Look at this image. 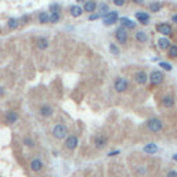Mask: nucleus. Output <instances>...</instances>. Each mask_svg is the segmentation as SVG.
<instances>
[{
    "instance_id": "obj_1",
    "label": "nucleus",
    "mask_w": 177,
    "mask_h": 177,
    "mask_svg": "<svg viewBox=\"0 0 177 177\" xmlns=\"http://www.w3.org/2000/svg\"><path fill=\"white\" fill-rule=\"evenodd\" d=\"M51 134L57 140H64V138H67V134H68V127L65 125H62V123H57L53 127Z\"/></svg>"
},
{
    "instance_id": "obj_2",
    "label": "nucleus",
    "mask_w": 177,
    "mask_h": 177,
    "mask_svg": "<svg viewBox=\"0 0 177 177\" xmlns=\"http://www.w3.org/2000/svg\"><path fill=\"white\" fill-rule=\"evenodd\" d=\"M162 127H163V123L158 118H151V119L147 121V129L151 133H159L162 130Z\"/></svg>"
},
{
    "instance_id": "obj_3",
    "label": "nucleus",
    "mask_w": 177,
    "mask_h": 177,
    "mask_svg": "<svg viewBox=\"0 0 177 177\" xmlns=\"http://www.w3.org/2000/svg\"><path fill=\"white\" fill-rule=\"evenodd\" d=\"M113 88L116 90L118 93H125L127 88H129V83L125 78H118L115 83H113Z\"/></svg>"
},
{
    "instance_id": "obj_4",
    "label": "nucleus",
    "mask_w": 177,
    "mask_h": 177,
    "mask_svg": "<svg viewBox=\"0 0 177 177\" xmlns=\"http://www.w3.org/2000/svg\"><path fill=\"white\" fill-rule=\"evenodd\" d=\"M64 145H65V148L69 149V151L76 149L78 145H79V138H78V136H68L65 138Z\"/></svg>"
},
{
    "instance_id": "obj_5",
    "label": "nucleus",
    "mask_w": 177,
    "mask_h": 177,
    "mask_svg": "<svg viewBox=\"0 0 177 177\" xmlns=\"http://www.w3.org/2000/svg\"><path fill=\"white\" fill-rule=\"evenodd\" d=\"M44 167V163L42 159H39V158H33L32 161L29 162V169L32 170L33 173H39V172H42Z\"/></svg>"
},
{
    "instance_id": "obj_6",
    "label": "nucleus",
    "mask_w": 177,
    "mask_h": 177,
    "mask_svg": "<svg viewBox=\"0 0 177 177\" xmlns=\"http://www.w3.org/2000/svg\"><path fill=\"white\" fill-rule=\"evenodd\" d=\"M148 80L151 82V85L159 86L162 82H163V73H162L161 71H154V72L148 76Z\"/></svg>"
},
{
    "instance_id": "obj_7",
    "label": "nucleus",
    "mask_w": 177,
    "mask_h": 177,
    "mask_svg": "<svg viewBox=\"0 0 177 177\" xmlns=\"http://www.w3.org/2000/svg\"><path fill=\"white\" fill-rule=\"evenodd\" d=\"M108 145V138L104 136V134H97L94 137V147L97 149H102Z\"/></svg>"
},
{
    "instance_id": "obj_8",
    "label": "nucleus",
    "mask_w": 177,
    "mask_h": 177,
    "mask_svg": "<svg viewBox=\"0 0 177 177\" xmlns=\"http://www.w3.org/2000/svg\"><path fill=\"white\" fill-rule=\"evenodd\" d=\"M115 37H116V40L121 44H126V42H127V32H126V29L118 28L115 31Z\"/></svg>"
},
{
    "instance_id": "obj_9",
    "label": "nucleus",
    "mask_w": 177,
    "mask_h": 177,
    "mask_svg": "<svg viewBox=\"0 0 177 177\" xmlns=\"http://www.w3.org/2000/svg\"><path fill=\"white\" fill-rule=\"evenodd\" d=\"M118 12L116 11H109L107 15L104 17V25H107V26H109V25H113L115 22L118 21Z\"/></svg>"
},
{
    "instance_id": "obj_10",
    "label": "nucleus",
    "mask_w": 177,
    "mask_h": 177,
    "mask_svg": "<svg viewBox=\"0 0 177 177\" xmlns=\"http://www.w3.org/2000/svg\"><path fill=\"white\" fill-rule=\"evenodd\" d=\"M134 80H136L137 85L144 86L147 82H148V75L144 72V71H138V72L134 75Z\"/></svg>"
},
{
    "instance_id": "obj_11",
    "label": "nucleus",
    "mask_w": 177,
    "mask_h": 177,
    "mask_svg": "<svg viewBox=\"0 0 177 177\" xmlns=\"http://www.w3.org/2000/svg\"><path fill=\"white\" fill-rule=\"evenodd\" d=\"M157 29H158V32L163 35V37L172 35V26H170L169 24H166V22H165V24H159L157 26Z\"/></svg>"
},
{
    "instance_id": "obj_12",
    "label": "nucleus",
    "mask_w": 177,
    "mask_h": 177,
    "mask_svg": "<svg viewBox=\"0 0 177 177\" xmlns=\"http://www.w3.org/2000/svg\"><path fill=\"white\" fill-rule=\"evenodd\" d=\"M39 112H40V115L43 118H50L54 113V109H53L51 105H48V104H44L40 107V109H39Z\"/></svg>"
},
{
    "instance_id": "obj_13",
    "label": "nucleus",
    "mask_w": 177,
    "mask_h": 177,
    "mask_svg": "<svg viewBox=\"0 0 177 177\" xmlns=\"http://www.w3.org/2000/svg\"><path fill=\"white\" fill-rule=\"evenodd\" d=\"M17 121H18V113L15 111H7L6 112V122L8 125H14Z\"/></svg>"
},
{
    "instance_id": "obj_14",
    "label": "nucleus",
    "mask_w": 177,
    "mask_h": 177,
    "mask_svg": "<svg viewBox=\"0 0 177 177\" xmlns=\"http://www.w3.org/2000/svg\"><path fill=\"white\" fill-rule=\"evenodd\" d=\"M145 154H148V155H154V154L158 152V145L155 143H148L147 145H144V148H143Z\"/></svg>"
},
{
    "instance_id": "obj_15",
    "label": "nucleus",
    "mask_w": 177,
    "mask_h": 177,
    "mask_svg": "<svg viewBox=\"0 0 177 177\" xmlns=\"http://www.w3.org/2000/svg\"><path fill=\"white\" fill-rule=\"evenodd\" d=\"M136 18L140 21L141 24L147 25V24H148V21H149V14H147V12H144V11L136 12Z\"/></svg>"
},
{
    "instance_id": "obj_16",
    "label": "nucleus",
    "mask_w": 177,
    "mask_h": 177,
    "mask_svg": "<svg viewBox=\"0 0 177 177\" xmlns=\"http://www.w3.org/2000/svg\"><path fill=\"white\" fill-rule=\"evenodd\" d=\"M158 46H159L161 50H169V47L172 46V43H170V40L167 39V37H161V39L158 40Z\"/></svg>"
},
{
    "instance_id": "obj_17",
    "label": "nucleus",
    "mask_w": 177,
    "mask_h": 177,
    "mask_svg": "<svg viewBox=\"0 0 177 177\" xmlns=\"http://www.w3.org/2000/svg\"><path fill=\"white\" fill-rule=\"evenodd\" d=\"M97 8V4L93 1V0H87V1H85V6H83V11H87V12H93L96 11Z\"/></svg>"
},
{
    "instance_id": "obj_18",
    "label": "nucleus",
    "mask_w": 177,
    "mask_h": 177,
    "mask_svg": "<svg viewBox=\"0 0 177 177\" xmlns=\"http://www.w3.org/2000/svg\"><path fill=\"white\" fill-rule=\"evenodd\" d=\"M162 105H163L165 108H173V107H174V98L172 96L163 97V100H162Z\"/></svg>"
},
{
    "instance_id": "obj_19",
    "label": "nucleus",
    "mask_w": 177,
    "mask_h": 177,
    "mask_svg": "<svg viewBox=\"0 0 177 177\" xmlns=\"http://www.w3.org/2000/svg\"><path fill=\"white\" fill-rule=\"evenodd\" d=\"M121 24H122V28H129V29H133L136 26V22H133L132 20L129 18H126V17H122L121 18Z\"/></svg>"
},
{
    "instance_id": "obj_20",
    "label": "nucleus",
    "mask_w": 177,
    "mask_h": 177,
    "mask_svg": "<svg viewBox=\"0 0 177 177\" xmlns=\"http://www.w3.org/2000/svg\"><path fill=\"white\" fill-rule=\"evenodd\" d=\"M69 11H71V15L75 17V18H78V17H80L82 14H83V8L79 7V6H72Z\"/></svg>"
},
{
    "instance_id": "obj_21",
    "label": "nucleus",
    "mask_w": 177,
    "mask_h": 177,
    "mask_svg": "<svg viewBox=\"0 0 177 177\" xmlns=\"http://www.w3.org/2000/svg\"><path fill=\"white\" fill-rule=\"evenodd\" d=\"M47 47H48V40L46 37L37 39V48H39V50H46Z\"/></svg>"
},
{
    "instance_id": "obj_22",
    "label": "nucleus",
    "mask_w": 177,
    "mask_h": 177,
    "mask_svg": "<svg viewBox=\"0 0 177 177\" xmlns=\"http://www.w3.org/2000/svg\"><path fill=\"white\" fill-rule=\"evenodd\" d=\"M136 40L140 42V43H145V42L148 40V36H147V33H144L143 31H138L136 33Z\"/></svg>"
},
{
    "instance_id": "obj_23",
    "label": "nucleus",
    "mask_w": 177,
    "mask_h": 177,
    "mask_svg": "<svg viewBox=\"0 0 177 177\" xmlns=\"http://www.w3.org/2000/svg\"><path fill=\"white\" fill-rule=\"evenodd\" d=\"M98 8H100V11H98V15L100 17H105L109 12V7L105 3H101L100 6H98Z\"/></svg>"
},
{
    "instance_id": "obj_24",
    "label": "nucleus",
    "mask_w": 177,
    "mask_h": 177,
    "mask_svg": "<svg viewBox=\"0 0 177 177\" xmlns=\"http://www.w3.org/2000/svg\"><path fill=\"white\" fill-rule=\"evenodd\" d=\"M37 20H39V22H40V24H47V22H48V14H47L46 11L39 12V17H37Z\"/></svg>"
},
{
    "instance_id": "obj_25",
    "label": "nucleus",
    "mask_w": 177,
    "mask_h": 177,
    "mask_svg": "<svg viewBox=\"0 0 177 177\" xmlns=\"http://www.w3.org/2000/svg\"><path fill=\"white\" fill-rule=\"evenodd\" d=\"M60 14H57V12H51L50 15H48V22H51V24H57L58 21H60Z\"/></svg>"
},
{
    "instance_id": "obj_26",
    "label": "nucleus",
    "mask_w": 177,
    "mask_h": 177,
    "mask_svg": "<svg viewBox=\"0 0 177 177\" xmlns=\"http://www.w3.org/2000/svg\"><path fill=\"white\" fill-rule=\"evenodd\" d=\"M7 25L10 29H17L18 28V20H17V18H10V20L7 21Z\"/></svg>"
},
{
    "instance_id": "obj_27",
    "label": "nucleus",
    "mask_w": 177,
    "mask_h": 177,
    "mask_svg": "<svg viewBox=\"0 0 177 177\" xmlns=\"http://www.w3.org/2000/svg\"><path fill=\"white\" fill-rule=\"evenodd\" d=\"M161 3H152V4H149V11H152V12H159L161 11Z\"/></svg>"
},
{
    "instance_id": "obj_28",
    "label": "nucleus",
    "mask_w": 177,
    "mask_h": 177,
    "mask_svg": "<svg viewBox=\"0 0 177 177\" xmlns=\"http://www.w3.org/2000/svg\"><path fill=\"white\" fill-rule=\"evenodd\" d=\"M24 144H25V147H28V148H33V147H35V141H33L31 137H25Z\"/></svg>"
},
{
    "instance_id": "obj_29",
    "label": "nucleus",
    "mask_w": 177,
    "mask_h": 177,
    "mask_svg": "<svg viewBox=\"0 0 177 177\" xmlns=\"http://www.w3.org/2000/svg\"><path fill=\"white\" fill-rule=\"evenodd\" d=\"M169 57H172V58H176L177 57V46L176 44H172L169 47Z\"/></svg>"
},
{
    "instance_id": "obj_30",
    "label": "nucleus",
    "mask_w": 177,
    "mask_h": 177,
    "mask_svg": "<svg viewBox=\"0 0 177 177\" xmlns=\"http://www.w3.org/2000/svg\"><path fill=\"white\" fill-rule=\"evenodd\" d=\"M109 51L112 53L113 56H119V48L115 43H109Z\"/></svg>"
},
{
    "instance_id": "obj_31",
    "label": "nucleus",
    "mask_w": 177,
    "mask_h": 177,
    "mask_svg": "<svg viewBox=\"0 0 177 177\" xmlns=\"http://www.w3.org/2000/svg\"><path fill=\"white\" fill-rule=\"evenodd\" d=\"M50 11H51V12H57V14H60V11H61V6H60V4H57V3L50 4Z\"/></svg>"
},
{
    "instance_id": "obj_32",
    "label": "nucleus",
    "mask_w": 177,
    "mask_h": 177,
    "mask_svg": "<svg viewBox=\"0 0 177 177\" xmlns=\"http://www.w3.org/2000/svg\"><path fill=\"white\" fill-rule=\"evenodd\" d=\"M159 67H161L162 69H166V71H172V65H170L169 62H165V61L159 62Z\"/></svg>"
},
{
    "instance_id": "obj_33",
    "label": "nucleus",
    "mask_w": 177,
    "mask_h": 177,
    "mask_svg": "<svg viewBox=\"0 0 177 177\" xmlns=\"http://www.w3.org/2000/svg\"><path fill=\"white\" fill-rule=\"evenodd\" d=\"M125 1H126V0H113V4H115V6H118V7H121V6H123V4H125Z\"/></svg>"
},
{
    "instance_id": "obj_34",
    "label": "nucleus",
    "mask_w": 177,
    "mask_h": 177,
    "mask_svg": "<svg viewBox=\"0 0 177 177\" xmlns=\"http://www.w3.org/2000/svg\"><path fill=\"white\" fill-rule=\"evenodd\" d=\"M166 177H177V170H170V172H167Z\"/></svg>"
},
{
    "instance_id": "obj_35",
    "label": "nucleus",
    "mask_w": 177,
    "mask_h": 177,
    "mask_svg": "<svg viewBox=\"0 0 177 177\" xmlns=\"http://www.w3.org/2000/svg\"><path fill=\"white\" fill-rule=\"evenodd\" d=\"M121 152V151H119V149H115V151H111V152L108 154V157H116L118 154Z\"/></svg>"
},
{
    "instance_id": "obj_36",
    "label": "nucleus",
    "mask_w": 177,
    "mask_h": 177,
    "mask_svg": "<svg viewBox=\"0 0 177 177\" xmlns=\"http://www.w3.org/2000/svg\"><path fill=\"white\" fill-rule=\"evenodd\" d=\"M98 18H100V15H98V14H91V15L88 17V20H91V21L98 20Z\"/></svg>"
},
{
    "instance_id": "obj_37",
    "label": "nucleus",
    "mask_w": 177,
    "mask_h": 177,
    "mask_svg": "<svg viewBox=\"0 0 177 177\" xmlns=\"http://www.w3.org/2000/svg\"><path fill=\"white\" fill-rule=\"evenodd\" d=\"M172 21H173V22H177V14H174V15L172 17Z\"/></svg>"
},
{
    "instance_id": "obj_38",
    "label": "nucleus",
    "mask_w": 177,
    "mask_h": 177,
    "mask_svg": "<svg viewBox=\"0 0 177 177\" xmlns=\"http://www.w3.org/2000/svg\"><path fill=\"white\" fill-rule=\"evenodd\" d=\"M3 94H4V88H3V87H0V97L3 96Z\"/></svg>"
},
{
    "instance_id": "obj_39",
    "label": "nucleus",
    "mask_w": 177,
    "mask_h": 177,
    "mask_svg": "<svg viewBox=\"0 0 177 177\" xmlns=\"http://www.w3.org/2000/svg\"><path fill=\"white\" fill-rule=\"evenodd\" d=\"M137 4H143V0H134Z\"/></svg>"
},
{
    "instance_id": "obj_40",
    "label": "nucleus",
    "mask_w": 177,
    "mask_h": 177,
    "mask_svg": "<svg viewBox=\"0 0 177 177\" xmlns=\"http://www.w3.org/2000/svg\"><path fill=\"white\" fill-rule=\"evenodd\" d=\"M173 161L177 162V154H174V155H173Z\"/></svg>"
},
{
    "instance_id": "obj_41",
    "label": "nucleus",
    "mask_w": 177,
    "mask_h": 177,
    "mask_svg": "<svg viewBox=\"0 0 177 177\" xmlns=\"http://www.w3.org/2000/svg\"><path fill=\"white\" fill-rule=\"evenodd\" d=\"M78 1H85V0H78Z\"/></svg>"
}]
</instances>
